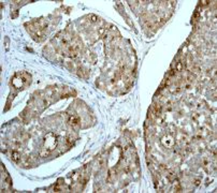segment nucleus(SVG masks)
<instances>
[{"mask_svg": "<svg viewBox=\"0 0 217 193\" xmlns=\"http://www.w3.org/2000/svg\"><path fill=\"white\" fill-rule=\"evenodd\" d=\"M211 1H201V5H209Z\"/></svg>", "mask_w": 217, "mask_h": 193, "instance_id": "obj_8", "label": "nucleus"}, {"mask_svg": "<svg viewBox=\"0 0 217 193\" xmlns=\"http://www.w3.org/2000/svg\"><path fill=\"white\" fill-rule=\"evenodd\" d=\"M98 20H99L98 16H96V15H94V14L90 15V20H91V22L96 23V22H98Z\"/></svg>", "mask_w": 217, "mask_h": 193, "instance_id": "obj_7", "label": "nucleus"}, {"mask_svg": "<svg viewBox=\"0 0 217 193\" xmlns=\"http://www.w3.org/2000/svg\"><path fill=\"white\" fill-rule=\"evenodd\" d=\"M30 75L26 72H22V73H17L15 76H13L12 78V84L13 86H15L16 88L22 89L26 86H28L30 82Z\"/></svg>", "mask_w": 217, "mask_h": 193, "instance_id": "obj_2", "label": "nucleus"}, {"mask_svg": "<svg viewBox=\"0 0 217 193\" xmlns=\"http://www.w3.org/2000/svg\"><path fill=\"white\" fill-rule=\"evenodd\" d=\"M117 178V171L116 169H112L108 171V182H114Z\"/></svg>", "mask_w": 217, "mask_h": 193, "instance_id": "obj_5", "label": "nucleus"}, {"mask_svg": "<svg viewBox=\"0 0 217 193\" xmlns=\"http://www.w3.org/2000/svg\"><path fill=\"white\" fill-rule=\"evenodd\" d=\"M195 182H196V186H199L200 182H201V180H200V179L198 178V179H196V180H195Z\"/></svg>", "mask_w": 217, "mask_h": 193, "instance_id": "obj_9", "label": "nucleus"}, {"mask_svg": "<svg viewBox=\"0 0 217 193\" xmlns=\"http://www.w3.org/2000/svg\"><path fill=\"white\" fill-rule=\"evenodd\" d=\"M68 123H69L70 126H72V127H77V126H79L80 125L79 116H77V115L69 116V118H68Z\"/></svg>", "mask_w": 217, "mask_h": 193, "instance_id": "obj_4", "label": "nucleus"}, {"mask_svg": "<svg viewBox=\"0 0 217 193\" xmlns=\"http://www.w3.org/2000/svg\"><path fill=\"white\" fill-rule=\"evenodd\" d=\"M11 157H12V160L15 162V163H18L22 159V157H20V154L17 151V150H14L13 149L12 152H11Z\"/></svg>", "mask_w": 217, "mask_h": 193, "instance_id": "obj_6", "label": "nucleus"}, {"mask_svg": "<svg viewBox=\"0 0 217 193\" xmlns=\"http://www.w3.org/2000/svg\"><path fill=\"white\" fill-rule=\"evenodd\" d=\"M57 146V136L54 133H49V134L45 135L44 139H43V146H42V150L40 151V156L43 157V158H46L49 157V154L56 148Z\"/></svg>", "mask_w": 217, "mask_h": 193, "instance_id": "obj_1", "label": "nucleus"}, {"mask_svg": "<svg viewBox=\"0 0 217 193\" xmlns=\"http://www.w3.org/2000/svg\"><path fill=\"white\" fill-rule=\"evenodd\" d=\"M161 143H162V145L165 147H167V148H170V147L174 146L175 141L171 136H169V135H165V136H163L162 139H161Z\"/></svg>", "mask_w": 217, "mask_h": 193, "instance_id": "obj_3", "label": "nucleus"}]
</instances>
